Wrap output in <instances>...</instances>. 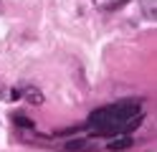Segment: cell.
<instances>
[{
  "label": "cell",
  "instance_id": "2",
  "mask_svg": "<svg viewBox=\"0 0 157 152\" xmlns=\"http://www.w3.org/2000/svg\"><path fill=\"white\" fill-rule=\"evenodd\" d=\"M23 99L28 101V104H33V107H41L43 101H46L43 91H41V89H36V86H25V89H23Z\"/></svg>",
  "mask_w": 157,
  "mask_h": 152
},
{
  "label": "cell",
  "instance_id": "1",
  "mask_svg": "<svg viewBox=\"0 0 157 152\" xmlns=\"http://www.w3.org/2000/svg\"><path fill=\"white\" fill-rule=\"evenodd\" d=\"M142 107L137 99H124L112 107H101L89 114V127L96 134H127L142 124Z\"/></svg>",
  "mask_w": 157,
  "mask_h": 152
},
{
  "label": "cell",
  "instance_id": "4",
  "mask_svg": "<svg viewBox=\"0 0 157 152\" xmlns=\"http://www.w3.org/2000/svg\"><path fill=\"white\" fill-rule=\"evenodd\" d=\"M140 5H142V15L147 20L157 18V0H140Z\"/></svg>",
  "mask_w": 157,
  "mask_h": 152
},
{
  "label": "cell",
  "instance_id": "3",
  "mask_svg": "<svg viewBox=\"0 0 157 152\" xmlns=\"http://www.w3.org/2000/svg\"><path fill=\"white\" fill-rule=\"evenodd\" d=\"M134 145V137L132 134H114L112 139H109V150H127V147H132Z\"/></svg>",
  "mask_w": 157,
  "mask_h": 152
},
{
  "label": "cell",
  "instance_id": "6",
  "mask_svg": "<svg viewBox=\"0 0 157 152\" xmlns=\"http://www.w3.org/2000/svg\"><path fill=\"white\" fill-rule=\"evenodd\" d=\"M13 122H15L18 127H33V122L28 119V117H23V114H15V117H13Z\"/></svg>",
  "mask_w": 157,
  "mask_h": 152
},
{
  "label": "cell",
  "instance_id": "5",
  "mask_svg": "<svg viewBox=\"0 0 157 152\" xmlns=\"http://www.w3.org/2000/svg\"><path fill=\"white\" fill-rule=\"evenodd\" d=\"M89 147H91L89 139H68L66 145H63L66 152H81V150H89Z\"/></svg>",
  "mask_w": 157,
  "mask_h": 152
}]
</instances>
